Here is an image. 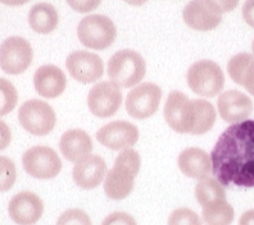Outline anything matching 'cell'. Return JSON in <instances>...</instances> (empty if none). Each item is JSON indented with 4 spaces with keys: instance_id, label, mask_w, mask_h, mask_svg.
<instances>
[{
    "instance_id": "6da1fadb",
    "label": "cell",
    "mask_w": 254,
    "mask_h": 225,
    "mask_svg": "<svg viewBox=\"0 0 254 225\" xmlns=\"http://www.w3.org/2000/svg\"><path fill=\"white\" fill-rule=\"evenodd\" d=\"M212 172L225 185L254 187V121L231 124L211 152Z\"/></svg>"
},
{
    "instance_id": "7a4b0ae2",
    "label": "cell",
    "mask_w": 254,
    "mask_h": 225,
    "mask_svg": "<svg viewBox=\"0 0 254 225\" xmlns=\"http://www.w3.org/2000/svg\"><path fill=\"white\" fill-rule=\"evenodd\" d=\"M140 165L141 157L133 148L122 150L118 154L115 165L107 173L104 180V192L111 200L121 201L132 192Z\"/></svg>"
},
{
    "instance_id": "3957f363",
    "label": "cell",
    "mask_w": 254,
    "mask_h": 225,
    "mask_svg": "<svg viewBox=\"0 0 254 225\" xmlns=\"http://www.w3.org/2000/svg\"><path fill=\"white\" fill-rule=\"evenodd\" d=\"M107 72L112 82L120 89H130L143 81L146 64L139 52L125 49L111 56Z\"/></svg>"
},
{
    "instance_id": "277c9868",
    "label": "cell",
    "mask_w": 254,
    "mask_h": 225,
    "mask_svg": "<svg viewBox=\"0 0 254 225\" xmlns=\"http://www.w3.org/2000/svg\"><path fill=\"white\" fill-rule=\"evenodd\" d=\"M186 82L192 92L203 97H214L225 87V74L216 62L199 60L190 65Z\"/></svg>"
},
{
    "instance_id": "5b68a950",
    "label": "cell",
    "mask_w": 254,
    "mask_h": 225,
    "mask_svg": "<svg viewBox=\"0 0 254 225\" xmlns=\"http://www.w3.org/2000/svg\"><path fill=\"white\" fill-rule=\"evenodd\" d=\"M77 36L84 46L93 50H104L115 43L117 30L109 17L91 14L81 19L77 26Z\"/></svg>"
},
{
    "instance_id": "8992f818",
    "label": "cell",
    "mask_w": 254,
    "mask_h": 225,
    "mask_svg": "<svg viewBox=\"0 0 254 225\" xmlns=\"http://www.w3.org/2000/svg\"><path fill=\"white\" fill-rule=\"evenodd\" d=\"M19 124L34 136H47L54 130L57 117L48 102L39 99L27 100L18 110Z\"/></svg>"
},
{
    "instance_id": "52a82bcc",
    "label": "cell",
    "mask_w": 254,
    "mask_h": 225,
    "mask_svg": "<svg viewBox=\"0 0 254 225\" xmlns=\"http://www.w3.org/2000/svg\"><path fill=\"white\" fill-rule=\"evenodd\" d=\"M34 51L31 44L21 36H10L0 44V68L6 74L17 76L31 65Z\"/></svg>"
},
{
    "instance_id": "ba28073f",
    "label": "cell",
    "mask_w": 254,
    "mask_h": 225,
    "mask_svg": "<svg viewBox=\"0 0 254 225\" xmlns=\"http://www.w3.org/2000/svg\"><path fill=\"white\" fill-rule=\"evenodd\" d=\"M162 100V90L158 85L145 82L133 87L127 93L125 108L133 119H148L157 113Z\"/></svg>"
},
{
    "instance_id": "9c48e42d",
    "label": "cell",
    "mask_w": 254,
    "mask_h": 225,
    "mask_svg": "<svg viewBox=\"0 0 254 225\" xmlns=\"http://www.w3.org/2000/svg\"><path fill=\"white\" fill-rule=\"evenodd\" d=\"M26 173L36 179L56 178L62 170V160L52 147L34 146L22 156Z\"/></svg>"
},
{
    "instance_id": "30bf717a",
    "label": "cell",
    "mask_w": 254,
    "mask_h": 225,
    "mask_svg": "<svg viewBox=\"0 0 254 225\" xmlns=\"http://www.w3.org/2000/svg\"><path fill=\"white\" fill-rule=\"evenodd\" d=\"M122 105L121 89L112 81H103L94 85L87 95V106L98 118L115 115Z\"/></svg>"
},
{
    "instance_id": "8fae6325",
    "label": "cell",
    "mask_w": 254,
    "mask_h": 225,
    "mask_svg": "<svg viewBox=\"0 0 254 225\" xmlns=\"http://www.w3.org/2000/svg\"><path fill=\"white\" fill-rule=\"evenodd\" d=\"M65 67L74 81L84 85L96 82L104 73L102 58L93 52L82 50L71 52L65 59Z\"/></svg>"
},
{
    "instance_id": "7c38bea8",
    "label": "cell",
    "mask_w": 254,
    "mask_h": 225,
    "mask_svg": "<svg viewBox=\"0 0 254 225\" xmlns=\"http://www.w3.org/2000/svg\"><path fill=\"white\" fill-rule=\"evenodd\" d=\"M96 139L109 150H127L139 139V130L135 124L126 121H115L107 123L96 132Z\"/></svg>"
},
{
    "instance_id": "4fadbf2b",
    "label": "cell",
    "mask_w": 254,
    "mask_h": 225,
    "mask_svg": "<svg viewBox=\"0 0 254 225\" xmlns=\"http://www.w3.org/2000/svg\"><path fill=\"white\" fill-rule=\"evenodd\" d=\"M183 18L195 31H212L222 21V12L209 0H191L184 8Z\"/></svg>"
},
{
    "instance_id": "5bb4252c",
    "label": "cell",
    "mask_w": 254,
    "mask_h": 225,
    "mask_svg": "<svg viewBox=\"0 0 254 225\" xmlns=\"http://www.w3.org/2000/svg\"><path fill=\"white\" fill-rule=\"evenodd\" d=\"M10 219L18 225H34L44 214V202L36 193L23 191L14 194L8 204Z\"/></svg>"
},
{
    "instance_id": "9a60e30c",
    "label": "cell",
    "mask_w": 254,
    "mask_h": 225,
    "mask_svg": "<svg viewBox=\"0 0 254 225\" xmlns=\"http://www.w3.org/2000/svg\"><path fill=\"white\" fill-rule=\"evenodd\" d=\"M217 113L213 104L207 100H189L185 115V135L200 136L213 128Z\"/></svg>"
},
{
    "instance_id": "2e32d148",
    "label": "cell",
    "mask_w": 254,
    "mask_h": 225,
    "mask_svg": "<svg viewBox=\"0 0 254 225\" xmlns=\"http://www.w3.org/2000/svg\"><path fill=\"white\" fill-rule=\"evenodd\" d=\"M217 109L221 118L226 123H240L247 121L253 113V101L249 96L238 90H229L218 97Z\"/></svg>"
},
{
    "instance_id": "e0dca14e",
    "label": "cell",
    "mask_w": 254,
    "mask_h": 225,
    "mask_svg": "<svg viewBox=\"0 0 254 225\" xmlns=\"http://www.w3.org/2000/svg\"><path fill=\"white\" fill-rule=\"evenodd\" d=\"M107 176V164L98 155H90L89 157L78 161L72 170L73 182L82 189H94L102 184Z\"/></svg>"
},
{
    "instance_id": "ac0fdd59",
    "label": "cell",
    "mask_w": 254,
    "mask_h": 225,
    "mask_svg": "<svg viewBox=\"0 0 254 225\" xmlns=\"http://www.w3.org/2000/svg\"><path fill=\"white\" fill-rule=\"evenodd\" d=\"M34 86L36 92L45 99H56L64 92L67 78L57 65L45 64L35 72Z\"/></svg>"
},
{
    "instance_id": "d6986e66",
    "label": "cell",
    "mask_w": 254,
    "mask_h": 225,
    "mask_svg": "<svg viewBox=\"0 0 254 225\" xmlns=\"http://www.w3.org/2000/svg\"><path fill=\"white\" fill-rule=\"evenodd\" d=\"M59 148L63 157L71 163H78L89 157L93 152V141L84 130L65 131L59 139Z\"/></svg>"
},
{
    "instance_id": "ffe728a7",
    "label": "cell",
    "mask_w": 254,
    "mask_h": 225,
    "mask_svg": "<svg viewBox=\"0 0 254 225\" xmlns=\"http://www.w3.org/2000/svg\"><path fill=\"white\" fill-rule=\"evenodd\" d=\"M177 164L181 173L189 178H205L212 172L211 155L198 147H189L181 151Z\"/></svg>"
},
{
    "instance_id": "44dd1931",
    "label": "cell",
    "mask_w": 254,
    "mask_h": 225,
    "mask_svg": "<svg viewBox=\"0 0 254 225\" xmlns=\"http://www.w3.org/2000/svg\"><path fill=\"white\" fill-rule=\"evenodd\" d=\"M189 100V97L181 91H172L164 104V121L171 130L181 135H185V115Z\"/></svg>"
},
{
    "instance_id": "7402d4cb",
    "label": "cell",
    "mask_w": 254,
    "mask_h": 225,
    "mask_svg": "<svg viewBox=\"0 0 254 225\" xmlns=\"http://www.w3.org/2000/svg\"><path fill=\"white\" fill-rule=\"evenodd\" d=\"M59 22L56 6L49 3H37L28 12V23L35 32L48 35L53 32Z\"/></svg>"
},
{
    "instance_id": "603a6c76",
    "label": "cell",
    "mask_w": 254,
    "mask_h": 225,
    "mask_svg": "<svg viewBox=\"0 0 254 225\" xmlns=\"http://www.w3.org/2000/svg\"><path fill=\"white\" fill-rule=\"evenodd\" d=\"M201 215L205 225H231L235 218L234 207L226 200L213 201L203 206Z\"/></svg>"
},
{
    "instance_id": "cb8c5ba5",
    "label": "cell",
    "mask_w": 254,
    "mask_h": 225,
    "mask_svg": "<svg viewBox=\"0 0 254 225\" xmlns=\"http://www.w3.org/2000/svg\"><path fill=\"white\" fill-rule=\"evenodd\" d=\"M195 197L200 206L203 207L213 201L226 200V192L217 179L205 177V178L199 179V182L196 183Z\"/></svg>"
},
{
    "instance_id": "d4e9b609",
    "label": "cell",
    "mask_w": 254,
    "mask_h": 225,
    "mask_svg": "<svg viewBox=\"0 0 254 225\" xmlns=\"http://www.w3.org/2000/svg\"><path fill=\"white\" fill-rule=\"evenodd\" d=\"M18 92L10 81L0 77V117L9 114L16 108Z\"/></svg>"
},
{
    "instance_id": "484cf974",
    "label": "cell",
    "mask_w": 254,
    "mask_h": 225,
    "mask_svg": "<svg viewBox=\"0 0 254 225\" xmlns=\"http://www.w3.org/2000/svg\"><path fill=\"white\" fill-rule=\"evenodd\" d=\"M254 59L253 54L249 52H240L236 54L233 58L230 59L227 63V72H229L230 78L235 82L236 85H242L243 76H244L245 71L248 68V65Z\"/></svg>"
},
{
    "instance_id": "4316f807",
    "label": "cell",
    "mask_w": 254,
    "mask_h": 225,
    "mask_svg": "<svg viewBox=\"0 0 254 225\" xmlns=\"http://www.w3.org/2000/svg\"><path fill=\"white\" fill-rule=\"evenodd\" d=\"M17 170L14 161L6 156H0V192L9 191L16 183Z\"/></svg>"
},
{
    "instance_id": "83f0119b",
    "label": "cell",
    "mask_w": 254,
    "mask_h": 225,
    "mask_svg": "<svg viewBox=\"0 0 254 225\" xmlns=\"http://www.w3.org/2000/svg\"><path fill=\"white\" fill-rule=\"evenodd\" d=\"M168 225H203L198 214L188 207L174 210L168 218Z\"/></svg>"
},
{
    "instance_id": "f1b7e54d",
    "label": "cell",
    "mask_w": 254,
    "mask_h": 225,
    "mask_svg": "<svg viewBox=\"0 0 254 225\" xmlns=\"http://www.w3.org/2000/svg\"><path fill=\"white\" fill-rule=\"evenodd\" d=\"M56 225H93V222L84 210L69 209L59 216Z\"/></svg>"
},
{
    "instance_id": "f546056e",
    "label": "cell",
    "mask_w": 254,
    "mask_h": 225,
    "mask_svg": "<svg viewBox=\"0 0 254 225\" xmlns=\"http://www.w3.org/2000/svg\"><path fill=\"white\" fill-rule=\"evenodd\" d=\"M100 225H137V223L133 219V216L128 213L116 211L107 216Z\"/></svg>"
},
{
    "instance_id": "4dcf8cb0",
    "label": "cell",
    "mask_w": 254,
    "mask_h": 225,
    "mask_svg": "<svg viewBox=\"0 0 254 225\" xmlns=\"http://www.w3.org/2000/svg\"><path fill=\"white\" fill-rule=\"evenodd\" d=\"M72 10L77 13H89L100 5L102 0H67Z\"/></svg>"
},
{
    "instance_id": "1f68e13d",
    "label": "cell",
    "mask_w": 254,
    "mask_h": 225,
    "mask_svg": "<svg viewBox=\"0 0 254 225\" xmlns=\"http://www.w3.org/2000/svg\"><path fill=\"white\" fill-rule=\"evenodd\" d=\"M240 86L244 87L251 95L254 96V59L251 62V64L248 65L247 71H245Z\"/></svg>"
},
{
    "instance_id": "d6a6232c",
    "label": "cell",
    "mask_w": 254,
    "mask_h": 225,
    "mask_svg": "<svg viewBox=\"0 0 254 225\" xmlns=\"http://www.w3.org/2000/svg\"><path fill=\"white\" fill-rule=\"evenodd\" d=\"M12 141V132L9 126L4 121H0V151L5 150Z\"/></svg>"
},
{
    "instance_id": "836d02e7",
    "label": "cell",
    "mask_w": 254,
    "mask_h": 225,
    "mask_svg": "<svg viewBox=\"0 0 254 225\" xmlns=\"http://www.w3.org/2000/svg\"><path fill=\"white\" fill-rule=\"evenodd\" d=\"M243 18L247 22V25L254 28V0H245L243 5Z\"/></svg>"
},
{
    "instance_id": "e575fe53",
    "label": "cell",
    "mask_w": 254,
    "mask_h": 225,
    "mask_svg": "<svg viewBox=\"0 0 254 225\" xmlns=\"http://www.w3.org/2000/svg\"><path fill=\"white\" fill-rule=\"evenodd\" d=\"M209 1H212L222 13L231 12L239 4V0H209Z\"/></svg>"
},
{
    "instance_id": "d590c367",
    "label": "cell",
    "mask_w": 254,
    "mask_h": 225,
    "mask_svg": "<svg viewBox=\"0 0 254 225\" xmlns=\"http://www.w3.org/2000/svg\"><path fill=\"white\" fill-rule=\"evenodd\" d=\"M239 225H254V209L245 211V213L240 216Z\"/></svg>"
},
{
    "instance_id": "8d00e7d4",
    "label": "cell",
    "mask_w": 254,
    "mask_h": 225,
    "mask_svg": "<svg viewBox=\"0 0 254 225\" xmlns=\"http://www.w3.org/2000/svg\"><path fill=\"white\" fill-rule=\"evenodd\" d=\"M30 0H0V3L5 4V5H10V6H18V5H23V4L28 3Z\"/></svg>"
},
{
    "instance_id": "74e56055",
    "label": "cell",
    "mask_w": 254,
    "mask_h": 225,
    "mask_svg": "<svg viewBox=\"0 0 254 225\" xmlns=\"http://www.w3.org/2000/svg\"><path fill=\"white\" fill-rule=\"evenodd\" d=\"M124 1H126L127 4H130V5L133 6H141L144 5L148 0H124Z\"/></svg>"
},
{
    "instance_id": "f35d334b",
    "label": "cell",
    "mask_w": 254,
    "mask_h": 225,
    "mask_svg": "<svg viewBox=\"0 0 254 225\" xmlns=\"http://www.w3.org/2000/svg\"><path fill=\"white\" fill-rule=\"evenodd\" d=\"M252 50H253V55H254V40H253V44H252Z\"/></svg>"
}]
</instances>
